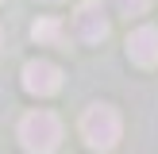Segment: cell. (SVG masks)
<instances>
[{"label": "cell", "mask_w": 158, "mask_h": 154, "mask_svg": "<svg viewBox=\"0 0 158 154\" xmlns=\"http://www.w3.org/2000/svg\"><path fill=\"white\" fill-rule=\"evenodd\" d=\"M120 112H116L112 104H89L85 108V116H81V135H85V143L93 146V150H112L116 143H120Z\"/></svg>", "instance_id": "obj_1"}, {"label": "cell", "mask_w": 158, "mask_h": 154, "mask_svg": "<svg viewBox=\"0 0 158 154\" xmlns=\"http://www.w3.org/2000/svg\"><path fill=\"white\" fill-rule=\"evenodd\" d=\"M19 143L31 154H54L62 143V123L54 112H27L19 120Z\"/></svg>", "instance_id": "obj_2"}, {"label": "cell", "mask_w": 158, "mask_h": 154, "mask_svg": "<svg viewBox=\"0 0 158 154\" xmlns=\"http://www.w3.org/2000/svg\"><path fill=\"white\" fill-rule=\"evenodd\" d=\"M108 12H104V4L100 0H85V4H77V12H73V38L77 43H85V46H97V43H104L108 38Z\"/></svg>", "instance_id": "obj_3"}, {"label": "cell", "mask_w": 158, "mask_h": 154, "mask_svg": "<svg viewBox=\"0 0 158 154\" xmlns=\"http://www.w3.org/2000/svg\"><path fill=\"white\" fill-rule=\"evenodd\" d=\"M23 89L31 96H54L62 89V69L54 62H46V58H31L23 66Z\"/></svg>", "instance_id": "obj_4"}, {"label": "cell", "mask_w": 158, "mask_h": 154, "mask_svg": "<svg viewBox=\"0 0 158 154\" xmlns=\"http://www.w3.org/2000/svg\"><path fill=\"white\" fill-rule=\"evenodd\" d=\"M127 58L135 66H158V27H135L127 35Z\"/></svg>", "instance_id": "obj_5"}, {"label": "cell", "mask_w": 158, "mask_h": 154, "mask_svg": "<svg viewBox=\"0 0 158 154\" xmlns=\"http://www.w3.org/2000/svg\"><path fill=\"white\" fill-rule=\"evenodd\" d=\"M31 38L35 43H62V23L58 19H39L31 27Z\"/></svg>", "instance_id": "obj_6"}, {"label": "cell", "mask_w": 158, "mask_h": 154, "mask_svg": "<svg viewBox=\"0 0 158 154\" xmlns=\"http://www.w3.org/2000/svg\"><path fill=\"white\" fill-rule=\"evenodd\" d=\"M116 8H120L123 15H143L147 8H151V0H116Z\"/></svg>", "instance_id": "obj_7"}, {"label": "cell", "mask_w": 158, "mask_h": 154, "mask_svg": "<svg viewBox=\"0 0 158 154\" xmlns=\"http://www.w3.org/2000/svg\"><path fill=\"white\" fill-rule=\"evenodd\" d=\"M0 43H4V31H0Z\"/></svg>", "instance_id": "obj_8"}, {"label": "cell", "mask_w": 158, "mask_h": 154, "mask_svg": "<svg viewBox=\"0 0 158 154\" xmlns=\"http://www.w3.org/2000/svg\"><path fill=\"white\" fill-rule=\"evenodd\" d=\"M50 4H58V0H50Z\"/></svg>", "instance_id": "obj_9"}]
</instances>
